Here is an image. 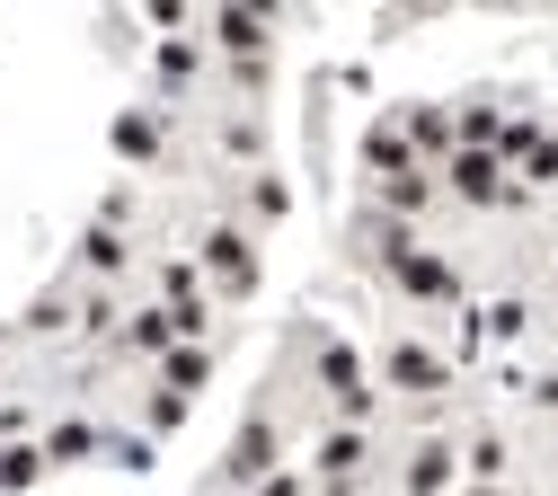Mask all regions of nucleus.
<instances>
[{"instance_id":"obj_1","label":"nucleus","mask_w":558,"mask_h":496,"mask_svg":"<svg viewBox=\"0 0 558 496\" xmlns=\"http://www.w3.org/2000/svg\"><path fill=\"white\" fill-rule=\"evenodd\" d=\"M284 461H302V452H293V354L257 382V399H248V416L231 425V444H222L214 479H204V496H257Z\"/></svg>"},{"instance_id":"obj_2","label":"nucleus","mask_w":558,"mask_h":496,"mask_svg":"<svg viewBox=\"0 0 558 496\" xmlns=\"http://www.w3.org/2000/svg\"><path fill=\"white\" fill-rule=\"evenodd\" d=\"M293 364H311L302 390H319V425H381V416H390L373 364H364L337 328H293Z\"/></svg>"},{"instance_id":"obj_3","label":"nucleus","mask_w":558,"mask_h":496,"mask_svg":"<svg viewBox=\"0 0 558 496\" xmlns=\"http://www.w3.org/2000/svg\"><path fill=\"white\" fill-rule=\"evenodd\" d=\"M257 249H266V240H257L240 213H231V195L204 213V222H195V240H186V257L204 266V283H214V302H222V311L257 302V283H266V257H257Z\"/></svg>"},{"instance_id":"obj_4","label":"nucleus","mask_w":558,"mask_h":496,"mask_svg":"<svg viewBox=\"0 0 558 496\" xmlns=\"http://www.w3.org/2000/svg\"><path fill=\"white\" fill-rule=\"evenodd\" d=\"M373 382H381V399H399V408H435V399H452V390H461L452 354H444V346H426L416 328H390V337L373 346Z\"/></svg>"},{"instance_id":"obj_5","label":"nucleus","mask_w":558,"mask_h":496,"mask_svg":"<svg viewBox=\"0 0 558 496\" xmlns=\"http://www.w3.org/2000/svg\"><path fill=\"white\" fill-rule=\"evenodd\" d=\"M381 293H390L399 311H416V319H435V311H461V302H470V275H461V257H452V249H435V240H426V249H416V257L381 283Z\"/></svg>"},{"instance_id":"obj_6","label":"nucleus","mask_w":558,"mask_h":496,"mask_svg":"<svg viewBox=\"0 0 558 496\" xmlns=\"http://www.w3.org/2000/svg\"><path fill=\"white\" fill-rule=\"evenodd\" d=\"M452 487H461V435L435 425V435H408V452H390L381 496H452Z\"/></svg>"},{"instance_id":"obj_7","label":"nucleus","mask_w":558,"mask_h":496,"mask_svg":"<svg viewBox=\"0 0 558 496\" xmlns=\"http://www.w3.org/2000/svg\"><path fill=\"white\" fill-rule=\"evenodd\" d=\"M416 249H426V231H408V222H390V213H355V222H345V266H355V275H373V283H390Z\"/></svg>"},{"instance_id":"obj_8","label":"nucleus","mask_w":558,"mask_h":496,"mask_svg":"<svg viewBox=\"0 0 558 496\" xmlns=\"http://www.w3.org/2000/svg\"><path fill=\"white\" fill-rule=\"evenodd\" d=\"M72 283H107V293H133V275H143V240L133 231H107V222H81L72 240Z\"/></svg>"},{"instance_id":"obj_9","label":"nucleus","mask_w":558,"mask_h":496,"mask_svg":"<svg viewBox=\"0 0 558 496\" xmlns=\"http://www.w3.org/2000/svg\"><path fill=\"white\" fill-rule=\"evenodd\" d=\"M169 346H178V311L169 302H133V319H124V337L107 346V373H160L169 364Z\"/></svg>"},{"instance_id":"obj_10","label":"nucleus","mask_w":558,"mask_h":496,"mask_svg":"<svg viewBox=\"0 0 558 496\" xmlns=\"http://www.w3.org/2000/svg\"><path fill=\"white\" fill-rule=\"evenodd\" d=\"M435 178H444V204L452 213H506V195H514V169L497 152H452Z\"/></svg>"},{"instance_id":"obj_11","label":"nucleus","mask_w":558,"mask_h":496,"mask_svg":"<svg viewBox=\"0 0 558 496\" xmlns=\"http://www.w3.org/2000/svg\"><path fill=\"white\" fill-rule=\"evenodd\" d=\"M204 45H214V62H275V10L222 0V10H204Z\"/></svg>"},{"instance_id":"obj_12","label":"nucleus","mask_w":558,"mask_h":496,"mask_svg":"<svg viewBox=\"0 0 558 496\" xmlns=\"http://www.w3.org/2000/svg\"><path fill=\"white\" fill-rule=\"evenodd\" d=\"M19 346H81V283L53 275L45 293L19 311Z\"/></svg>"},{"instance_id":"obj_13","label":"nucleus","mask_w":558,"mask_h":496,"mask_svg":"<svg viewBox=\"0 0 558 496\" xmlns=\"http://www.w3.org/2000/svg\"><path fill=\"white\" fill-rule=\"evenodd\" d=\"M151 81H160V107L204 98V81H214V45H204V36H160V53H151Z\"/></svg>"},{"instance_id":"obj_14","label":"nucleus","mask_w":558,"mask_h":496,"mask_svg":"<svg viewBox=\"0 0 558 496\" xmlns=\"http://www.w3.org/2000/svg\"><path fill=\"white\" fill-rule=\"evenodd\" d=\"M390 116H399V133H408L416 169H444V160L461 152V142H452V98H399Z\"/></svg>"},{"instance_id":"obj_15","label":"nucleus","mask_w":558,"mask_h":496,"mask_svg":"<svg viewBox=\"0 0 558 496\" xmlns=\"http://www.w3.org/2000/svg\"><path fill=\"white\" fill-rule=\"evenodd\" d=\"M364 204H373V213H390V222H408V231H426L435 213H444V178H435V169H408V178L364 186Z\"/></svg>"},{"instance_id":"obj_16","label":"nucleus","mask_w":558,"mask_h":496,"mask_svg":"<svg viewBox=\"0 0 558 496\" xmlns=\"http://www.w3.org/2000/svg\"><path fill=\"white\" fill-rule=\"evenodd\" d=\"M36 444H45L53 470H81V461H116V425L107 416H53Z\"/></svg>"},{"instance_id":"obj_17","label":"nucleus","mask_w":558,"mask_h":496,"mask_svg":"<svg viewBox=\"0 0 558 496\" xmlns=\"http://www.w3.org/2000/svg\"><path fill=\"white\" fill-rule=\"evenodd\" d=\"M231 213L266 240V231H284V213H293V186H284V169H257V178H231Z\"/></svg>"},{"instance_id":"obj_18","label":"nucleus","mask_w":558,"mask_h":496,"mask_svg":"<svg viewBox=\"0 0 558 496\" xmlns=\"http://www.w3.org/2000/svg\"><path fill=\"white\" fill-rule=\"evenodd\" d=\"M461 487H514V435L506 425H470L461 435Z\"/></svg>"},{"instance_id":"obj_19","label":"nucleus","mask_w":558,"mask_h":496,"mask_svg":"<svg viewBox=\"0 0 558 496\" xmlns=\"http://www.w3.org/2000/svg\"><path fill=\"white\" fill-rule=\"evenodd\" d=\"M151 302H169L178 319H186V311H222V302H214V283H204V266H195L186 249L151 257Z\"/></svg>"},{"instance_id":"obj_20","label":"nucleus","mask_w":558,"mask_h":496,"mask_svg":"<svg viewBox=\"0 0 558 496\" xmlns=\"http://www.w3.org/2000/svg\"><path fill=\"white\" fill-rule=\"evenodd\" d=\"M214 152H222L240 178L275 169V160H266V116H257V107H222V116H214Z\"/></svg>"},{"instance_id":"obj_21","label":"nucleus","mask_w":558,"mask_h":496,"mask_svg":"<svg viewBox=\"0 0 558 496\" xmlns=\"http://www.w3.org/2000/svg\"><path fill=\"white\" fill-rule=\"evenodd\" d=\"M355 160H364V186H381V178H408V169H416V152H408V133H399V116H373V124H364V142H355Z\"/></svg>"},{"instance_id":"obj_22","label":"nucleus","mask_w":558,"mask_h":496,"mask_svg":"<svg viewBox=\"0 0 558 496\" xmlns=\"http://www.w3.org/2000/svg\"><path fill=\"white\" fill-rule=\"evenodd\" d=\"M497 133H506V98L497 89L452 98V142H461V152H497Z\"/></svg>"},{"instance_id":"obj_23","label":"nucleus","mask_w":558,"mask_h":496,"mask_svg":"<svg viewBox=\"0 0 558 496\" xmlns=\"http://www.w3.org/2000/svg\"><path fill=\"white\" fill-rule=\"evenodd\" d=\"M214 373H222V346H169V364H160L151 382H160V390H178V399H195Z\"/></svg>"},{"instance_id":"obj_24","label":"nucleus","mask_w":558,"mask_h":496,"mask_svg":"<svg viewBox=\"0 0 558 496\" xmlns=\"http://www.w3.org/2000/svg\"><path fill=\"white\" fill-rule=\"evenodd\" d=\"M186 408H195V399H178V390L143 382V399H133V435H151V444H169L178 425H186Z\"/></svg>"},{"instance_id":"obj_25","label":"nucleus","mask_w":558,"mask_h":496,"mask_svg":"<svg viewBox=\"0 0 558 496\" xmlns=\"http://www.w3.org/2000/svg\"><path fill=\"white\" fill-rule=\"evenodd\" d=\"M116 152H124V160H160V152H169V107H160V116H151V107L116 116Z\"/></svg>"},{"instance_id":"obj_26","label":"nucleus","mask_w":558,"mask_h":496,"mask_svg":"<svg viewBox=\"0 0 558 496\" xmlns=\"http://www.w3.org/2000/svg\"><path fill=\"white\" fill-rule=\"evenodd\" d=\"M53 479V461H45V444L27 435V444H0V496H27V487H45Z\"/></svg>"},{"instance_id":"obj_27","label":"nucleus","mask_w":558,"mask_h":496,"mask_svg":"<svg viewBox=\"0 0 558 496\" xmlns=\"http://www.w3.org/2000/svg\"><path fill=\"white\" fill-rule=\"evenodd\" d=\"M541 133H549V116H541V107H514V116H506V133H497V160H506V169H523V160L541 152Z\"/></svg>"},{"instance_id":"obj_28","label":"nucleus","mask_w":558,"mask_h":496,"mask_svg":"<svg viewBox=\"0 0 558 496\" xmlns=\"http://www.w3.org/2000/svg\"><path fill=\"white\" fill-rule=\"evenodd\" d=\"M514 186H532V195H558V124L541 133V152H532V160L514 169Z\"/></svg>"},{"instance_id":"obj_29","label":"nucleus","mask_w":558,"mask_h":496,"mask_svg":"<svg viewBox=\"0 0 558 496\" xmlns=\"http://www.w3.org/2000/svg\"><path fill=\"white\" fill-rule=\"evenodd\" d=\"M523 408H532V416H541V425H558V364H549V373H532V382H523Z\"/></svg>"},{"instance_id":"obj_30","label":"nucleus","mask_w":558,"mask_h":496,"mask_svg":"<svg viewBox=\"0 0 558 496\" xmlns=\"http://www.w3.org/2000/svg\"><path fill=\"white\" fill-rule=\"evenodd\" d=\"M487 328H497V337H523V328H532V302H523V293L497 302V311H487Z\"/></svg>"},{"instance_id":"obj_31","label":"nucleus","mask_w":558,"mask_h":496,"mask_svg":"<svg viewBox=\"0 0 558 496\" xmlns=\"http://www.w3.org/2000/svg\"><path fill=\"white\" fill-rule=\"evenodd\" d=\"M257 496H311V470H302V461H284V470H275Z\"/></svg>"},{"instance_id":"obj_32","label":"nucleus","mask_w":558,"mask_h":496,"mask_svg":"<svg viewBox=\"0 0 558 496\" xmlns=\"http://www.w3.org/2000/svg\"><path fill=\"white\" fill-rule=\"evenodd\" d=\"M10 354H19V328H0V390H10Z\"/></svg>"},{"instance_id":"obj_33","label":"nucleus","mask_w":558,"mask_h":496,"mask_svg":"<svg viewBox=\"0 0 558 496\" xmlns=\"http://www.w3.org/2000/svg\"><path fill=\"white\" fill-rule=\"evenodd\" d=\"M541 452H549V461H541V470H549V479H558V425H549V444H541Z\"/></svg>"},{"instance_id":"obj_34","label":"nucleus","mask_w":558,"mask_h":496,"mask_svg":"<svg viewBox=\"0 0 558 496\" xmlns=\"http://www.w3.org/2000/svg\"><path fill=\"white\" fill-rule=\"evenodd\" d=\"M461 496H514V487H461Z\"/></svg>"},{"instance_id":"obj_35","label":"nucleus","mask_w":558,"mask_h":496,"mask_svg":"<svg viewBox=\"0 0 558 496\" xmlns=\"http://www.w3.org/2000/svg\"><path fill=\"white\" fill-rule=\"evenodd\" d=\"M549 302H558V266H549Z\"/></svg>"}]
</instances>
